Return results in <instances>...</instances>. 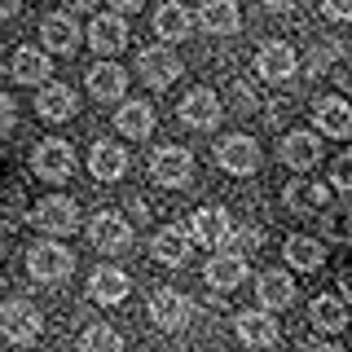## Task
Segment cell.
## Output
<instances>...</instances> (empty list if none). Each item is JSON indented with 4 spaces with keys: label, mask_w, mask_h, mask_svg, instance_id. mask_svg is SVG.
Masks as SVG:
<instances>
[{
    "label": "cell",
    "mask_w": 352,
    "mask_h": 352,
    "mask_svg": "<svg viewBox=\"0 0 352 352\" xmlns=\"http://www.w3.org/2000/svg\"><path fill=\"white\" fill-rule=\"evenodd\" d=\"M137 71H141V80H146L150 88H168L185 66L176 62L172 49H146V53H141V62H137Z\"/></svg>",
    "instance_id": "12"
},
{
    "label": "cell",
    "mask_w": 352,
    "mask_h": 352,
    "mask_svg": "<svg viewBox=\"0 0 352 352\" xmlns=\"http://www.w3.org/2000/svg\"><path fill=\"white\" fill-rule=\"evenodd\" d=\"M88 44H93V53H102V62L110 58V53H119L128 44V27L119 14H97L93 27H88Z\"/></svg>",
    "instance_id": "10"
},
{
    "label": "cell",
    "mask_w": 352,
    "mask_h": 352,
    "mask_svg": "<svg viewBox=\"0 0 352 352\" xmlns=\"http://www.w3.org/2000/svg\"><path fill=\"white\" fill-rule=\"evenodd\" d=\"M190 27H194V18H190V9H181V5H163L159 14H154V31H159L163 40H185Z\"/></svg>",
    "instance_id": "31"
},
{
    "label": "cell",
    "mask_w": 352,
    "mask_h": 352,
    "mask_svg": "<svg viewBox=\"0 0 352 352\" xmlns=\"http://www.w3.org/2000/svg\"><path fill=\"white\" fill-rule=\"evenodd\" d=\"M234 330H238V339H242V344H251V348H273V344H278V322H273V317L264 313V308L238 313Z\"/></svg>",
    "instance_id": "13"
},
{
    "label": "cell",
    "mask_w": 352,
    "mask_h": 352,
    "mask_svg": "<svg viewBox=\"0 0 352 352\" xmlns=\"http://www.w3.org/2000/svg\"><path fill=\"white\" fill-rule=\"evenodd\" d=\"M335 190H344V198H352V154L335 159Z\"/></svg>",
    "instance_id": "35"
},
{
    "label": "cell",
    "mask_w": 352,
    "mask_h": 352,
    "mask_svg": "<svg viewBox=\"0 0 352 352\" xmlns=\"http://www.w3.org/2000/svg\"><path fill=\"white\" fill-rule=\"evenodd\" d=\"M0 119H5V132L14 128V97H0Z\"/></svg>",
    "instance_id": "38"
},
{
    "label": "cell",
    "mask_w": 352,
    "mask_h": 352,
    "mask_svg": "<svg viewBox=\"0 0 352 352\" xmlns=\"http://www.w3.org/2000/svg\"><path fill=\"white\" fill-rule=\"evenodd\" d=\"M308 352H344L339 344H317V348H308Z\"/></svg>",
    "instance_id": "39"
},
{
    "label": "cell",
    "mask_w": 352,
    "mask_h": 352,
    "mask_svg": "<svg viewBox=\"0 0 352 352\" xmlns=\"http://www.w3.org/2000/svg\"><path fill=\"white\" fill-rule=\"evenodd\" d=\"M40 36L49 44L53 53H75V44H80V27H75L71 14H49L40 22Z\"/></svg>",
    "instance_id": "25"
},
{
    "label": "cell",
    "mask_w": 352,
    "mask_h": 352,
    "mask_svg": "<svg viewBox=\"0 0 352 352\" xmlns=\"http://www.w3.org/2000/svg\"><path fill=\"white\" fill-rule=\"evenodd\" d=\"M31 168H36L40 181H66V176L75 172V150L66 146V141L49 137V141L36 146V154H31Z\"/></svg>",
    "instance_id": "5"
},
{
    "label": "cell",
    "mask_w": 352,
    "mask_h": 352,
    "mask_svg": "<svg viewBox=\"0 0 352 352\" xmlns=\"http://www.w3.org/2000/svg\"><path fill=\"white\" fill-rule=\"evenodd\" d=\"M322 225H326V238L352 242V207L339 203V207H330V212H322Z\"/></svg>",
    "instance_id": "33"
},
{
    "label": "cell",
    "mask_w": 352,
    "mask_h": 352,
    "mask_svg": "<svg viewBox=\"0 0 352 352\" xmlns=\"http://www.w3.org/2000/svg\"><path fill=\"white\" fill-rule=\"evenodd\" d=\"M181 119L190 128H212L220 119V97L212 93V88H194V93L181 102Z\"/></svg>",
    "instance_id": "21"
},
{
    "label": "cell",
    "mask_w": 352,
    "mask_h": 352,
    "mask_svg": "<svg viewBox=\"0 0 352 352\" xmlns=\"http://www.w3.org/2000/svg\"><path fill=\"white\" fill-rule=\"evenodd\" d=\"M150 176H154L159 185H168V190H181V185H190V176H194V154L185 150V146H163V150H154Z\"/></svg>",
    "instance_id": "3"
},
{
    "label": "cell",
    "mask_w": 352,
    "mask_h": 352,
    "mask_svg": "<svg viewBox=\"0 0 352 352\" xmlns=\"http://www.w3.org/2000/svg\"><path fill=\"white\" fill-rule=\"evenodd\" d=\"M322 14L335 18V22H344V18H352V0H330V5H322Z\"/></svg>",
    "instance_id": "36"
},
{
    "label": "cell",
    "mask_w": 352,
    "mask_h": 352,
    "mask_svg": "<svg viewBox=\"0 0 352 352\" xmlns=\"http://www.w3.org/2000/svg\"><path fill=\"white\" fill-rule=\"evenodd\" d=\"M128 88V71L115 62H97L93 71H88V93L97 97V102H115V97H124Z\"/></svg>",
    "instance_id": "19"
},
{
    "label": "cell",
    "mask_w": 352,
    "mask_h": 352,
    "mask_svg": "<svg viewBox=\"0 0 352 352\" xmlns=\"http://www.w3.org/2000/svg\"><path fill=\"white\" fill-rule=\"evenodd\" d=\"M150 317H154V326H163V330H181V326H190L194 304L185 300L181 291H159L150 300Z\"/></svg>",
    "instance_id": "9"
},
{
    "label": "cell",
    "mask_w": 352,
    "mask_h": 352,
    "mask_svg": "<svg viewBox=\"0 0 352 352\" xmlns=\"http://www.w3.org/2000/svg\"><path fill=\"white\" fill-rule=\"evenodd\" d=\"M344 291H348V295H352V273H348V278H344Z\"/></svg>",
    "instance_id": "40"
},
{
    "label": "cell",
    "mask_w": 352,
    "mask_h": 352,
    "mask_svg": "<svg viewBox=\"0 0 352 352\" xmlns=\"http://www.w3.org/2000/svg\"><path fill=\"white\" fill-rule=\"evenodd\" d=\"M256 295H260L264 313H269V308H291V304H295V282L286 278L282 269H269V273H260Z\"/></svg>",
    "instance_id": "23"
},
{
    "label": "cell",
    "mask_w": 352,
    "mask_h": 352,
    "mask_svg": "<svg viewBox=\"0 0 352 352\" xmlns=\"http://www.w3.org/2000/svg\"><path fill=\"white\" fill-rule=\"evenodd\" d=\"M216 163H220L225 172H234V176H251V172L260 168V146H256L251 137H242V132H234V137L220 141Z\"/></svg>",
    "instance_id": "7"
},
{
    "label": "cell",
    "mask_w": 352,
    "mask_h": 352,
    "mask_svg": "<svg viewBox=\"0 0 352 352\" xmlns=\"http://www.w3.org/2000/svg\"><path fill=\"white\" fill-rule=\"evenodd\" d=\"M27 269L36 282H62L75 269V256H71V247H58V242H36L27 251Z\"/></svg>",
    "instance_id": "2"
},
{
    "label": "cell",
    "mask_w": 352,
    "mask_h": 352,
    "mask_svg": "<svg viewBox=\"0 0 352 352\" xmlns=\"http://www.w3.org/2000/svg\"><path fill=\"white\" fill-rule=\"evenodd\" d=\"M286 260H291L295 269L313 273V269H322V260H326V247H322L317 238H308V234H295V238H286Z\"/></svg>",
    "instance_id": "27"
},
{
    "label": "cell",
    "mask_w": 352,
    "mask_h": 352,
    "mask_svg": "<svg viewBox=\"0 0 352 352\" xmlns=\"http://www.w3.org/2000/svg\"><path fill=\"white\" fill-rule=\"evenodd\" d=\"M203 278H207V286H216V291H234L238 282H247V260L234 256V251H220V256L207 260Z\"/></svg>",
    "instance_id": "16"
},
{
    "label": "cell",
    "mask_w": 352,
    "mask_h": 352,
    "mask_svg": "<svg viewBox=\"0 0 352 352\" xmlns=\"http://www.w3.org/2000/svg\"><path fill=\"white\" fill-rule=\"evenodd\" d=\"M190 242H194L190 229L168 225V229H159V234H154L150 251H154V260H159V264H185V260H190Z\"/></svg>",
    "instance_id": "17"
},
{
    "label": "cell",
    "mask_w": 352,
    "mask_h": 352,
    "mask_svg": "<svg viewBox=\"0 0 352 352\" xmlns=\"http://www.w3.org/2000/svg\"><path fill=\"white\" fill-rule=\"evenodd\" d=\"M198 27H203L207 36H238L242 14H238L234 0H207V5L198 9Z\"/></svg>",
    "instance_id": "14"
},
{
    "label": "cell",
    "mask_w": 352,
    "mask_h": 352,
    "mask_svg": "<svg viewBox=\"0 0 352 352\" xmlns=\"http://www.w3.org/2000/svg\"><path fill=\"white\" fill-rule=\"evenodd\" d=\"M317 159H322V141L313 137V132H291V137L282 141V163L295 172H308L317 168Z\"/></svg>",
    "instance_id": "20"
},
{
    "label": "cell",
    "mask_w": 352,
    "mask_h": 352,
    "mask_svg": "<svg viewBox=\"0 0 352 352\" xmlns=\"http://www.w3.org/2000/svg\"><path fill=\"white\" fill-rule=\"evenodd\" d=\"M18 212H22V190H9V203H5V220L18 225Z\"/></svg>",
    "instance_id": "37"
},
{
    "label": "cell",
    "mask_w": 352,
    "mask_h": 352,
    "mask_svg": "<svg viewBox=\"0 0 352 352\" xmlns=\"http://www.w3.org/2000/svg\"><path fill=\"white\" fill-rule=\"evenodd\" d=\"M119 132L124 137H132V141H141V137H150L154 132V110L146 106V102H128V106H119Z\"/></svg>",
    "instance_id": "29"
},
{
    "label": "cell",
    "mask_w": 352,
    "mask_h": 352,
    "mask_svg": "<svg viewBox=\"0 0 352 352\" xmlns=\"http://www.w3.org/2000/svg\"><path fill=\"white\" fill-rule=\"evenodd\" d=\"M256 71H260V80H291L295 75V49L291 44H282V40H269V44H260V53H256Z\"/></svg>",
    "instance_id": "11"
},
{
    "label": "cell",
    "mask_w": 352,
    "mask_h": 352,
    "mask_svg": "<svg viewBox=\"0 0 352 352\" xmlns=\"http://www.w3.org/2000/svg\"><path fill=\"white\" fill-rule=\"evenodd\" d=\"M88 238H93L97 251H106V256H119V251L132 247V225H128L124 216H115V212H102L93 225H88Z\"/></svg>",
    "instance_id": "8"
},
{
    "label": "cell",
    "mask_w": 352,
    "mask_h": 352,
    "mask_svg": "<svg viewBox=\"0 0 352 352\" xmlns=\"http://www.w3.org/2000/svg\"><path fill=\"white\" fill-rule=\"evenodd\" d=\"M40 115L44 119H53V124H58V119H71L75 115V93H71V84H49L40 93Z\"/></svg>",
    "instance_id": "30"
},
{
    "label": "cell",
    "mask_w": 352,
    "mask_h": 352,
    "mask_svg": "<svg viewBox=\"0 0 352 352\" xmlns=\"http://www.w3.org/2000/svg\"><path fill=\"white\" fill-rule=\"evenodd\" d=\"M31 220H36L44 234H75L80 207H75L71 198H62V194H49V198H40V203L31 207Z\"/></svg>",
    "instance_id": "4"
},
{
    "label": "cell",
    "mask_w": 352,
    "mask_h": 352,
    "mask_svg": "<svg viewBox=\"0 0 352 352\" xmlns=\"http://www.w3.org/2000/svg\"><path fill=\"white\" fill-rule=\"evenodd\" d=\"M0 330H5L9 344H36L40 330H44V317L36 304L27 300H9L5 308H0Z\"/></svg>",
    "instance_id": "1"
},
{
    "label": "cell",
    "mask_w": 352,
    "mask_h": 352,
    "mask_svg": "<svg viewBox=\"0 0 352 352\" xmlns=\"http://www.w3.org/2000/svg\"><path fill=\"white\" fill-rule=\"evenodd\" d=\"M190 234L198 247H229L234 238V220H229L225 207H198L194 220H190Z\"/></svg>",
    "instance_id": "6"
},
{
    "label": "cell",
    "mask_w": 352,
    "mask_h": 352,
    "mask_svg": "<svg viewBox=\"0 0 352 352\" xmlns=\"http://www.w3.org/2000/svg\"><path fill=\"white\" fill-rule=\"evenodd\" d=\"M308 317H313L317 330H330V335H339V330L348 326V308H344V300H335V295H317L313 308H308Z\"/></svg>",
    "instance_id": "28"
},
{
    "label": "cell",
    "mask_w": 352,
    "mask_h": 352,
    "mask_svg": "<svg viewBox=\"0 0 352 352\" xmlns=\"http://www.w3.org/2000/svg\"><path fill=\"white\" fill-rule=\"evenodd\" d=\"M282 203L291 207V212H300V216H317L330 203V190H326V185H317V181H291L282 190Z\"/></svg>",
    "instance_id": "18"
},
{
    "label": "cell",
    "mask_w": 352,
    "mask_h": 352,
    "mask_svg": "<svg viewBox=\"0 0 352 352\" xmlns=\"http://www.w3.org/2000/svg\"><path fill=\"white\" fill-rule=\"evenodd\" d=\"M344 203H348V207H352V198H344Z\"/></svg>",
    "instance_id": "41"
},
{
    "label": "cell",
    "mask_w": 352,
    "mask_h": 352,
    "mask_svg": "<svg viewBox=\"0 0 352 352\" xmlns=\"http://www.w3.org/2000/svg\"><path fill=\"white\" fill-rule=\"evenodd\" d=\"M80 348L84 352H124V335L110 330V326H88L84 339H80Z\"/></svg>",
    "instance_id": "32"
},
{
    "label": "cell",
    "mask_w": 352,
    "mask_h": 352,
    "mask_svg": "<svg viewBox=\"0 0 352 352\" xmlns=\"http://www.w3.org/2000/svg\"><path fill=\"white\" fill-rule=\"evenodd\" d=\"M128 291H132V282H128L124 269H97L93 282H88V295H93L97 304H124Z\"/></svg>",
    "instance_id": "24"
},
{
    "label": "cell",
    "mask_w": 352,
    "mask_h": 352,
    "mask_svg": "<svg viewBox=\"0 0 352 352\" xmlns=\"http://www.w3.org/2000/svg\"><path fill=\"white\" fill-rule=\"evenodd\" d=\"M313 119L317 128L326 132V137H352V102H344V97H326V102L313 106Z\"/></svg>",
    "instance_id": "15"
},
{
    "label": "cell",
    "mask_w": 352,
    "mask_h": 352,
    "mask_svg": "<svg viewBox=\"0 0 352 352\" xmlns=\"http://www.w3.org/2000/svg\"><path fill=\"white\" fill-rule=\"evenodd\" d=\"M9 71H14L18 84H44L53 66H49V58H44V53H36V49H18L14 62H9ZM44 88H49V84H44Z\"/></svg>",
    "instance_id": "26"
},
{
    "label": "cell",
    "mask_w": 352,
    "mask_h": 352,
    "mask_svg": "<svg viewBox=\"0 0 352 352\" xmlns=\"http://www.w3.org/2000/svg\"><path fill=\"white\" fill-rule=\"evenodd\" d=\"M88 168H93L97 181H119L124 168H128V154H124L119 141H97L93 154H88Z\"/></svg>",
    "instance_id": "22"
},
{
    "label": "cell",
    "mask_w": 352,
    "mask_h": 352,
    "mask_svg": "<svg viewBox=\"0 0 352 352\" xmlns=\"http://www.w3.org/2000/svg\"><path fill=\"white\" fill-rule=\"evenodd\" d=\"M256 247H260V229H234V238H229V251H234V256L247 260Z\"/></svg>",
    "instance_id": "34"
}]
</instances>
